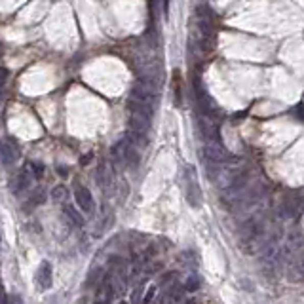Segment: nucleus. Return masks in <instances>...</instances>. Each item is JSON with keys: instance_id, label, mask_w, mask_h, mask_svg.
I'll use <instances>...</instances> for the list:
<instances>
[{"instance_id": "nucleus-1", "label": "nucleus", "mask_w": 304, "mask_h": 304, "mask_svg": "<svg viewBox=\"0 0 304 304\" xmlns=\"http://www.w3.org/2000/svg\"><path fill=\"white\" fill-rule=\"evenodd\" d=\"M194 97H196V103H198V108L202 110V114L205 116H213L219 114V107H217V103L213 101V97H211L205 89L202 88V84L198 80H194Z\"/></svg>"}, {"instance_id": "nucleus-2", "label": "nucleus", "mask_w": 304, "mask_h": 304, "mask_svg": "<svg viewBox=\"0 0 304 304\" xmlns=\"http://www.w3.org/2000/svg\"><path fill=\"white\" fill-rule=\"evenodd\" d=\"M203 154H205V158H207L211 163H224V162L234 160V158L230 156L228 150L221 145V141H205Z\"/></svg>"}, {"instance_id": "nucleus-3", "label": "nucleus", "mask_w": 304, "mask_h": 304, "mask_svg": "<svg viewBox=\"0 0 304 304\" xmlns=\"http://www.w3.org/2000/svg\"><path fill=\"white\" fill-rule=\"evenodd\" d=\"M198 128H200V133L205 141H221V135H219V126H217L211 116L203 114L200 120H198Z\"/></svg>"}, {"instance_id": "nucleus-4", "label": "nucleus", "mask_w": 304, "mask_h": 304, "mask_svg": "<svg viewBox=\"0 0 304 304\" xmlns=\"http://www.w3.org/2000/svg\"><path fill=\"white\" fill-rule=\"evenodd\" d=\"M75 200H76V203H78V207H80L84 213H91V211H93V207H95L93 196H91V192H89L86 186H82V184L76 186Z\"/></svg>"}, {"instance_id": "nucleus-5", "label": "nucleus", "mask_w": 304, "mask_h": 304, "mask_svg": "<svg viewBox=\"0 0 304 304\" xmlns=\"http://www.w3.org/2000/svg\"><path fill=\"white\" fill-rule=\"evenodd\" d=\"M36 284L38 287L42 289H50L52 284H54V268H52V264L44 261L40 264V268H38V276H36Z\"/></svg>"}, {"instance_id": "nucleus-6", "label": "nucleus", "mask_w": 304, "mask_h": 304, "mask_svg": "<svg viewBox=\"0 0 304 304\" xmlns=\"http://www.w3.org/2000/svg\"><path fill=\"white\" fill-rule=\"evenodd\" d=\"M128 108L131 114H137V116H145V118H152V112H154V107L152 105H149V103H143L139 101V99H129L128 103Z\"/></svg>"}, {"instance_id": "nucleus-7", "label": "nucleus", "mask_w": 304, "mask_h": 304, "mask_svg": "<svg viewBox=\"0 0 304 304\" xmlns=\"http://www.w3.org/2000/svg\"><path fill=\"white\" fill-rule=\"evenodd\" d=\"M15 158H17V149H15L12 141H2L0 139V160L10 166V163L15 162Z\"/></svg>"}, {"instance_id": "nucleus-8", "label": "nucleus", "mask_w": 304, "mask_h": 304, "mask_svg": "<svg viewBox=\"0 0 304 304\" xmlns=\"http://www.w3.org/2000/svg\"><path fill=\"white\" fill-rule=\"evenodd\" d=\"M302 205H304V202H302V198H297V196H291V198H287L285 200V203H284V215L285 217H297L300 211H302Z\"/></svg>"}, {"instance_id": "nucleus-9", "label": "nucleus", "mask_w": 304, "mask_h": 304, "mask_svg": "<svg viewBox=\"0 0 304 304\" xmlns=\"http://www.w3.org/2000/svg\"><path fill=\"white\" fill-rule=\"evenodd\" d=\"M289 279L291 282H302L304 279V261H293L289 264Z\"/></svg>"}, {"instance_id": "nucleus-10", "label": "nucleus", "mask_w": 304, "mask_h": 304, "mask_svg": "<svg viewBox=\"0 0 304 304\" xmlns=\"http://www.w3.org/2000/svg\"><path fill=\"white\" fill-rule=\"evenodd\" d=\"M65 215H67V219L73 224H75V226H80V228H82V226H84V223H86V221H84V217H82L80 213L75 209V207H71V205H65Z\"/></svg>"}, {"instance_id": "nucleus-11", "label": "nucleus", "mask_w": 304, "mask_h": 304, "mask_svg": "<svg viewBox=\"0 0 304 304\" xmlns=\"http://www.w3.org/2000/svg\"><path fill=\"white\" fill-rule=\"evenodd\" d=\"M200 289V277L196 274H192V276L186 277V282H184V291H189V293H194V291Z\"/></svg>"}, {"instance_id": "nucleus-12", "label": "nucleus", "mask_w": 304, "mask_h": 304, "mask_svg": "<svg viewBox=\"0 0 304 304\" xmlns=\"http://www.w3.org/2000/svg\"><path fill=\"white\" fill-rule=\"evenodd\" d=\"M52 198H54L55 202H65V200H67V189H65L63 184H57V186L52 190Z\"/></svg>"}, {"instance_id": "nucleus-13", "label": "nucleus", "mask_w": 304, "mask_h": 304, "mask_svg": "<svg viewBox=\"0 0 304 304\" xmlns=\"http://www.w3.org/2000/svg\"><path fill=\"white\" fill-rule=\"evenodd\" d=\"M29 169H31V173L34 175V179L38 181L42 175H44V166H40V163H29Z\"/></svg>"}, {"instance_id": "nucleus-14", "label": "nucleus", "mask_w": 304, "mask_h": 304, "mask_svg": "<svg viewBox=\"0 0 304 304\" xmlns=\"http://www.w3.org/2000/svg\"><path fill=\"white\" fill-rule=\"evenodd\" d=\"M162 270V263H152L150 266H147V270H145V276H154L156 272Z\"/></svg>"}, {"instance_id": "nucleus-15", "label": "nucleus", "mask_w": 304, "mask_h": 304, "mask_svg": "<svg viewBox=\"0 0 304 304\" xmlns=\"http://www.w3.org/2000/svg\"><path fill=\"white\" fill-rule=\"evenodd\" d=\"M154 295H156V287L152 285V287L147 291V295L143 297V302H150V300H154Z\"/></svg>"}, {"instance_id": "nucleus-16", "label": "nucleus", "mask_w": 304, "mask_h": 304, "mask_svg": "<svg viewBox=\"0 0 304 304\" xmlns=\"http://www.w3.org/2000/svg\"><path fill=\"white\" fill-rule=\"evenodd\" d=\"M31 200H33V202H31V205H38V203L44 202V194H36V196H33Z\"/></svg>"}, {"instance_id": "nucleus-17", "label": "nucleus", "mask_w": 304, "mask_h": 304, "mask_svg": "<svg viewBox=\"0 0 304 304\" xmlns=\"http://www.w3.org/2000/svg\"><path fill=\"white\" fill-rule=\"evenodd\" d=\"M6 78H8V71L6 68H0V86L6 82Z\"/></svg>"}, {"instance_id": "nucleus-18", "label": "nucleus", "mask_w": 304, "mask_h": 304, "mask_svg": "<svg viewBox=\"0 0 304 304\" xmlns=\"http://www.w3.org/2000/svg\"><path fill=\"white\" fill-rule=\"evenodd\" d=\"M163 14H166V17L169 15V0H163Z\"/></svg>"}, {"instance_id": "nucleus-19", "label": "nucleus", "mask_w": 304, "mask_h": 304, "mask_svg": "<svg viewBox=\"0 0 304 304\" xmlns=\"http://www.w3.org/2000/svg\"><path fill=\"white\" fill-rule=\"evenodd\" d=\"M59 173L65 177V175H67V168H65V166H59Z\"/></svg>"}, {"instance_id": "nucleus-20", "label": "nucleus", "mask_w": 304, "mask_h": 304, "mask_svg": "<svg viewBox=\"0 0 304 304\" xmlns=\"http://www.w3.org/2000/svg\"><path fill=\"white\" fill-rule=\"evenodd\" d=\"M89 160H91V154H88V156H84V158H82V163H88Z\"/></svg>"}, {"instance_id": "nucleus-21", "label": "nucleus", "mask_w": 304, "mask_h": 304, "mask_svg": "<svg viewBox=\"0 0 304 304\" xmlns=\"http://www.w3.org/2000/svg\"><path fill=\"white\" fill-rule=\"evenodd\" d=\"M2 101H4V93H2V88H0V105H2Z\"/></svg>"}]
</instances>
